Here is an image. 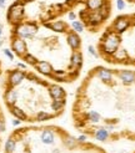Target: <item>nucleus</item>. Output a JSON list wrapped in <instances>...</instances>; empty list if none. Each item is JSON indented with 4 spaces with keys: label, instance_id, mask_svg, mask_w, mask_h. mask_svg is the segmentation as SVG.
Segmentation results:
<instances>
[{
    "label": "nucleus",
    "instance_id": "obj_1",
    "mask_svg": "<svg viewBox=\"0 0 135 153\" xmlns=\"http://www.w3.org/2000/svg\"><path fill=\"white\" fill-rule=\"evenodd\" d=\"M120 42H122V39H120V35L116 34L112 30H109V31L105 33V35L103 36V39L100 41V51L106 56H111L114 53L119 46Z\"/></svg>",
    "mask_w": 135,
    "mask_h": 153
},
{
    "label": "nucleus",
    "instance_id": "obj_2",
    "mask_svg": "<svg viewBox=\"0 0 135 153\" xmlns=\"http://www.w3.org/2000/svg\"><path fill=\"white\" fill-rule=\"evenodd\" d=\"M25 18V3L22 0H15V1L8 7L6 20L10 25L15 26L24 21Z\"/></svg>",
    "mask_w": 135,
    "mask_h": 153
},
{
    "label": "nucleus",
    "instance_id": "obj_3",
    "mask_svg": "<svg viewBox=\"0 0 135 153\" xmlns=\"http://www.w3.org/2000/svg\"><path fill=\"white\" fill-rule=\"evenodd\" d=\"M39 30V26L35 21H22L20 24L15 25L13 30V35L21 37V39H33Z\"/></svg>",
    "mask_w": 135,
    "mask_h": 153
},
{
    "label": "nucleus",
    "instance_id": "obj_4",
    "mask_svg": "<svg viewBox=\"0 0 135 153\" xmlns=\"http://www.w3.org/2000/svg\"><path fill=\"white\" fill-rule=\"evenodd\" d=\"M131 22H133V20H131L130 16H128V15H120V16H118L114 20V22H112L111 30L120 35V34L125 33L126 30L130 27Z\"/></svg>",
    "mask_w": 135,
    "mask_h": 153
},
{
    "label": "nucleus",
    "instance_id": "obj_5",
    "mask_svg": "<svg viewBox=\"0 0 135 153\" xmlns=\"http://www.w3.org/2000/svg\"><path fill=\"white\" fill-rule=\"evenodd\" d=\"M11 51L14 53H16L18 56L22 57L28 52V46H26V42L24 39L18 36H13L11 39Z\"/></svg>",
    "mask_w": 135,
    "mask_h": 153
},
{
    "label": "nucleus",
    "instance_id": "obj_6",
    "mask_svg": "<svg viewBox=\"0 0 135 153\" xmlns=\"http://www.w3.org/2000/svg\"><path fill=\"white\" fill-rule=\"evenodd\" d=\"M25 72L21 70H13L8 74V87H15L20 85L25 79Z\"/></svg>",
    "mask_w": 135,
    "mask_h": 153
},
{
    "label": "nucleus",
    "instance_id": "obj_7",
    "mask_svg": "<svg viewBox=\"0 0 135 153\" xmlns=\"http://www.w3.org/2000/svg\"><path fill=\"white\" fill-rule=\"evenodd\" d=\"M104 20L105 19L101 16V14L98 10H95V11H88L86 13V21H88L89 26L96 27V26H99Z\"/></svg>",
    "mask_w": 135,
    "mask_h": 153
},
{
    "label": "nucleus",
    "instance_id": "obj_8",
    "mask_svg": "<svg viewBox=\"0 0 135 153\" xmlns=\"http://www.w3.org/2000/svg\"><path fill=\"white\" fill-rule=\"evenodd\" d=\"M66 42L68 45L70 46L71 50H79L80 46H81V39H80V36L78 33H75V31H70V33H68L66 35Z\"/></svg>",
    "mask_w": 135,
    "mask_h": 153
},
{
    "label": "nucleus",
    "instance_id": "obj_9",
    "mask_svg": "<svg viewBox=\"0 0 135 153\" xmlns=\"http://www.w3.org/2000/svg\"><path fill=\"white\" fill-rule=\"evenodd\" d=\"M118 77L119 80H122L124 85H133V83H135V71L120 70L118 71Z\"/></svg>",
    "mask_w": 135,
    "mask_h": 153
},
{
    "label": "nucleus",
    "instance_id": "obj_10",
    "mask_svg": "<svg viewBox=\"0 0 135 153\" xmlns=\"http://www.w3.org/2000/svg\"><path fill=\"white\" fill-rule=\"evenodd\" d=\"M45 27H48L55 33H66L68 31V24L63 20H55L51 22H45Z\"/></svg>",
    "mask_w": 135,
    "mask_h": 153
},
{
    "label": "nucleus",
    "instance_id": "obj_11",
    "mask_svg": "<svg viewBox=\"0 0 135 153\" xmlns=\"http://www.w3.org/2000/svg\"><path fill=\"white\" fill-rule=\"evenodd\" d=\"M34 67L38 72L44 75V76H51L52 71H54V68H52V66L48 62V61H38Z\"/></svg>",
    "mask_w": 135,
    "mask_h": 153
},
{
    "label": "nucleus",
    "instance_id": "obj_12",
    "mask_svg": "<svg viewBox=\"0 0 135 153\" xmlns=\"http://www.w3.org/2000/svg\"><path fill=\"white\" fill-rule=\"evenodd\" d=\"M4 100H5V103L9 107L14 106L18 101V91L14 87H8V90L5 91V95H4Z\"/></svg>",
    "mask_w": 135,
    "mask_h": 153
},
{
    "label": "nucleus",
    "instance_id": "obj_13",
    "mask_svg": "<svg viewBox=\"0 0 135 153\" xmlns=\"http://www.w3.org/2000/svg\"><path fill=\"white\" fill-rule=\"evenodd\" d=\"M82 65V53L79 50H75L71 53L70 57V67L76 68V70H80Z\"/></svg>",
    "mask_w": 135,
    "mask_h": 153
},
{
    "label": "nucleus",
    "instance_id": "obj_14",
    "mask_svg": "<svg viewBox=\"0 0 135 153\" xmlns=\"http://www.w3.org/2000/svg\"><path fill=\"white\" fill-rule=\"evenodd\" d=\"M49 95L52 100H60V98L65 97V91L59 85H51L49 86Z\"/></svg>",
    "mask_w": 135,
    "mask_h": 153
},
{
    "label": "nucleus",
    "instance_id": "obj_15",
    "mask_svg": "<svg viewBox=\"0 0 135 153\" xmlns=\"http://www.w3.org/2000/svg\"><path fill=\"white\" fill-rule=\"evenodd\" d=\"M96 75H98V77H99L101 81H104V82H110L112 80V76H114V74H112L111 70L105 68V67H99L98 68Z\"/></svg>",
    "mask_w": 135,
    "mask_h": 153
},
{
    "label": "nucleus",
    "instance_id": "obj_16",
    "mask_svg": "<svg viewBox=\"0 0 135 153\" xmlns=\"http://www.w3.org/2000/svg\"><path fill=\"white\" fill-rule=\"evenodd\" d=\"M9 110H10V113L13 114L15 118H18L20 121H26L28 120V114L24 112V110H21L20 107L14 105V106H10L9 107Z\"/></svg>",
    "mask_w": 135,
    "mask_h": 153
},
{
    "label": "nucleus",
    "instance_id": "obj_17",
    "mask_svg": "<svg viewBox=\"0 0 135 153\" xmlns=\"http://www.w3.org/2000/svg\"><path fill=\"white\" fill-rule=\"evenodd\" d=\"M105 3H106V0H85V5H86L88 11L99 10Z\"/></svg>",
    "mask_w": 135,
    "mask_h": 153
},
{
    "label": "nucleus",
    "instance_id": "obj_18",
    "mask_svg": "<svg viewBox=\"0 0 135 153\" xmlns=\"http://www.w3.org/2000/svg\"><path fill=\"white\" fill-rule=\"evenodd\" d=\"M40 140L44 144H52L55 141V134L51 129H44V131L41 132Z\"/></svg>",
    "mask_w": 135,
    "mask_h": 153
},
{
    "label": "nucleus",
    "instance_id": "obj_19",
    "mask_svg": "<svg viewBox=\"0 0 135 153\" xmlns=\"http://www.w3.org/2000/svg\"><path fill=\"white\" fill-rule=\"evenodd\" d=\"M111 57L114 59L115 61H119V62H123V61H125V60H128V52H126V50L125 49H118L114 53L111 55Z\"/></svg>",
    "mask_w": 135,
    "mask_h": 153
},
{
    "label": "nucleus",
    "instance_id": "obj_20",
    "mask_svg": "<svg viewBox=\"0 0 135 153\" xmlns=\"http://www.w3.org/2000/svg\"><path fill=\"white\" fill-rule=\"evenodd\" d=\"M109 131L106 128H104V127H101V128H98L96 131H95V133H94V137L98 140V141H106L108 138H109Z\"/></svg>",
    "mask_w": 135,
    "mask_h": 153
},
{
    "label": "nucleus",
    "instance_id": "obj_21",
    "mask_svg": "<svg viewBox=\"0 0 135 153\" xmlns=\"http://www.w3.org/2000/svg\"><path fill=\"white\" fill-rule=\"evenodd\" d=\"M85 118H86L89 122H92V123H98V122L101 120L99 112L93 111V110H92V111H89V112L85 114Z\"/></svg>",
    "mask_w": 135,
    "mask_h": 153
},
{
    "label": "nucleus",
    "instance_id": "obj_22",
    "mask_svg": "<svg viewBox=\"0 0 135 153\" xmlns=\"http://www.w3.org/2000/svg\"><path fill=\"white\" fill-rule=\"evenodd\" d=\"M65 103L66 102H65L64 98H60V100H52V102H51V110L54 112H60L64 108Z\"/></svg>",
    "mask_w": 135,
    "mask_h": 153
},
{
    "label": "nucleus",
    "instance_id": "obj_23",
    "mask_svg": "<svg viewBox=\"0 0 135 153\" xmlns=\"http://www.w3.org/2000/svg\"><path fill=\"white\" fill-rule=\"evenodd\" d=\"M16 148V141L14 140V137H9L5 142V152L6 153H13Z\"/></svg>",
    "mask_w": 135,
    "mask_h": 153
},
{
    "label": "nucleus",
    "instance_id": "obj_24",
    "mask_svg": "<svg viewBox=\"0 0 135 153\" xmlns=\"http://www.w3.org/2000/svg\"><path fill=\"white\" fill-rule=\"evenodd\" d=\"M51 114L48 113L46 111H39L36 113V116H35V120L36 121H39V122H44V121H49L51 120Z\"/></svg>",
    "mask_w": 135,
    "mask_h": 153
},
{
    "label": "nucleus",
    "instance_id": "obj_25",
    "mask_svg": "<svg viewBox=\"0 0 135 153\" xmlns=\"http://www.w3.org/2000/svg\"><path fill=\"white\" fill-rule=\"evenodd\" d=\"M71 27H73V31L75 33H82L84 31V22H81L80 20H74L71 21Z\"/></svg>",
    "mask_w": 135,
    "mask_h": 153
},
{
    "label": "nucleus",
    "instance_id": "obj_26",
    "mask_svg": "<svg viewBox=\"0 0 135 153\" xmlns=\"http://www.w3.org/2000/svg\"><path fill=\"white\" fill-rule=\"evenodd\" d=\"M22 60H24L26 64L32 65V66H35V65H36V62H38V61H39V60H38V59H36L34 55H32V53H29V52H26L25 55L22 56Z\"/></svg>",
    "mask_w": 135,
    "mask_h": 153
},
{
    "label": "nucleus",
    "instance_id": "obj_27",
    "mask_svg": "<svg viewBox=\"0 0 135 153\" xmlns=\"http://www.w3.org/2000/svg\"><path fill=\"white\" fill-rule=\"evenodd\" d=\"M76 143H78V140L74 138V137H71V136H66L65 137V144H66V147L73 148L74 146H76Z\"/></svg>",
    "mask_w": 135,
    "mask_h": 153
},
{
    "label": "nucleus",
    "instance_id": "obj_28",
    "mask_svg": "<svg viewBox=\"0 0 135 153\" xmlns=\"http://www.w3.org/2000/svg\"><path fill=\"white\" fill-rule=\"evenodd\" d=\"M3 52H4V55H5L8 59H9V60H14V52H13L10 49H4Z\"/></svg>",
    "mask_w": 135,
    "mask_h": 153
},
{
    "label": "nucleus",
    "instance_id": "obj_29",
    "mask_svg": "<svg viewBox=\"0 0 135 153\" xmlns=\"http://www.w3.org/2000/svg\"><path fill=\"white\" fill-rule=\"evenodd\" d=\"M125 0H116V9L118 10H124L125 9Z\"/></svg>",
    "mask_w": 135,
    "mask_h": 153
},
{
    "label": "nucleus",
    "instance_id": "obj_30",
    "mask_svg": "<svg viewBox=\"0 0 135 153\" xmlns=\"http://www.w3.org/2000/svg\"><path fill=\"white\" fill-rule=\"evenodd\" d=\"M88 50H89V53L92 56H94V57H98V52H96V50L94 49V46H92V45H90V46L88 48Z\"/></svg>",
    "mask_w": 135,
    "mask_h": 153
},
{
    "label": "nucleus",
    "instance_id": "obj_31",
    "mask_svg": "<svg viewBox=\"0 0 135 153\" xmlns=\"http://www.w3.org/2000/svg\"><path fill=\"white\" fill-rule=\"evenodd\" d=\"M5 132V121L3 118H0V133Z\"/></svg>",
    "mask_w": 135,
    "mask_h": 153
},
{
    "label": "nucleus",
    "instance_id": "obj_32",
    "mask_svg": "<svg viewBox=\"0 0 135 153\" xmlns=\"http://www.w3.org/2000/svg\"><path fill=\"white\" fill-rule=\"evenodd\" d=\"M68 18H69V20L74 21V20H76V14L73 13V11H70L69 14H68Z\"/></svg>",
    "mask_w": 135,
    "mask_h": 153
},
{
    "label": "nucleus",
    "instance_id": "obj_33",
    "mask_svg": "<svg viewBox=\"0 0 135 153\" xmlns=\"http://www.w3.org/2000/svg\"><path fill=\"white\" fill-rule=\"evenodd\" d=\"M16 67L19 70H26V64H22V62H18L16 64Z\"/></svg>",
    "mask_w": 135,
    "mask_h": 153
},
{
    "label": "nucleus",
    "instance_id": "obj_34",
    "mask_svg": "<svg viewBox=\"0 0 135 153\" xmlns=\"http://www.w3.org/2000/svg\"><path fill=\"white\" fill-rule=\"evenodd\" d=\"M11 123H13V126H19V125L21 123V121H20V120H18V118H15V120H13V121H11Z\"/></svg>",
    "mask_w": 135,
    "mask_h": 153
},
{
    "label": "nucleus",
    "instance_id": "obj_35",
    "mask_svg": "<svg viewBox=\"0 0 135 153\" xmlns=\"http://www.w3.org/2000/svg\"><path fill=\"white\" fill-rule=\"evenodd\" d=\"M79 142H85V140H86V136H84V134H82V136H80V137H78V138H76Z\"/></svg>",
    "mask_w": 135,
    "mask_h": 153
},
{
    "label": "nucleus",
    "instance_id": "obj_36",
    "mask_svg": "<svg viewBox=\"0 0 135 153\" xmlns=\"http://www.w3.org/2000/svg\"><path fill=\"white\" fill-rule=\"evenodd\" d=\"M6 5V0H0V7H4Z\"/></svg>",
    "mask_w": 135,
    "mask_h": 153
},
{
    "label": "nucleus",
    "instance_id": "obj_37",
    "mask_svg": "<svg viewBox=\"0 0 135 153\" xmlns=\"http://www.w3.org/2000/svg\"><path fill=\"white\" fill-rule=\"evenodd\" d=\"M22 1L26 4V3H33V1H35V0H22Z\"/></svg>",
    "mask_w": 135,
    "mask_h": 153
},
{
    "label": "nucleus",
    "instance_id": "obj_38",
    "mask_svg": "<svg viewBox=\"0 0 135 153\" xmlns=\"http://www.w3.org/2000/svg\"><path fill=\"white\" fill-rule=\"evenodd\" d=\"M3 35V25H0V37Z\"/></svg>",
    "mask_w": 135,
    "mask_h": 153
},
{
    "label": "nucleus",
    "instance_id": "obj_39",
    "mask_svg": "<svg viewBox=\"0 0 135 153\" xmlns=\"http://www.w3.org/2000/svg\"><path fill=\"white\" fill-rule=\"evenodd\" d=\"M52 153H60V151L59 149H54V151H52Z\"/></svg>",
    "mask_w": 135,
    "mask_h": 153
},
{
    "label": "nucleus",
    "instance_id": "obj_40",
    "mask_svg": "<svg viewBox=\"0 0 135 153\" xmlns=\"http://www.w3.org/2000/svg\"><path fill=\"white\" fill-rule=\"evenodd\" d=\"M3 42H4L3 40H0V46H2V45H3Z\"/></svg>",
    "mask_w": 135,
    "mask_h": 153
}]
</instances>
